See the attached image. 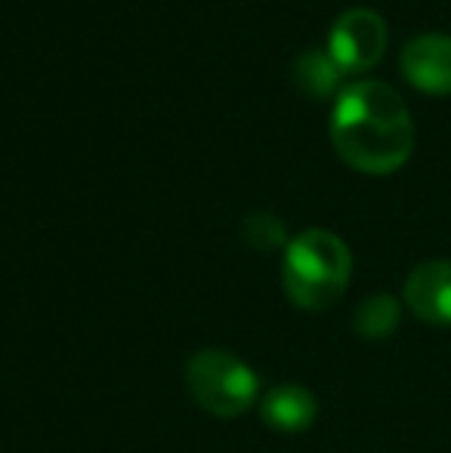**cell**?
I'll return each mask as SVG.
<instances>
[{"instance_id":"obj_1","label":"cell","mask_w":451,"mask_h":453,"mask_svg":"<svg viewBox=\"0 0 451 453\" xmlns=\"http://www.w3.org/2000/svg\"><path fill=\"white\" fill-rule=\"evenodd\" d=\"M331 142L353 170L390 176L415 151V124L405 99L384 81H355L338 93Z\"/></svg>"},{"instance_id":"obj_2","label":"cell","mask_w":451,"mask_h":453,"mask_svg":"<svg viewBox=\"0 0 451 453\" xmlns=\"http://www.w3.org/2000/svg\"><path fill=\"white\" fill-rule=\"evenodd\" d=\"M349 274H353V253L346 241L328 228H307L284 247L282 284L297 309H331L346 293Z\"/></svg>"},{"instance_id":"obj_3","label":"cell","mask_w":451,"mask_h":453,"mask_svg":"<svg viewBox=\"0 0 451 453\" xmlns=\"http://www.w3.org/2000/svg\"><path fill=\"white\" fill-rule=\"evenodd\" d=\"M186 386L195 404L220 419H235L260 401V380L251 364L226 349H201L186 364Z\"/></svg>"},{"instance_id":"obj_4","label":"cell","mask_w":451,"mask_h":453,"mask_svg":"<svg viewBox=\"0 0 451 453\" xmlns=\"http://www.w3.org/2000/svg\"><path fill=\"white\" fill-rule=\"evenodd\" d=\"M328 53L343 74L371 72L386 53V22L380 12L355 6L338 16L328 35Z\"/></svg>"},{"instance_id":"obj_5","label":"cell","mask_w":451,"mask_h":453,"mask_svg":"<svg viewBox=\"0 0 451 453\" xmlns=\"http://www.w3.org/2000/svg\"><path fill=\"white\" fill-rule=\"evenodd\" d=\"M402 299L417 321L430 327H451V259L421 263L405 278Z\"/></svg>"},{"instance_id":"obj_6","label":"cell","mask_w":451,"mask_h":453,"mask_svg":"<svg viewBox=\"0 0 451 453\" xmlns=\"http://www.w3.org/2000/svg\"><path fill=\"white\" fill-rule=\"evenodd\" d=\"M402 78L427 96H451V37L421 35L399 56Z\"/></svg>"},{"instance_id":"obj_7","label":"cell","mask_w":451,"mask_h":453,"mask_svg":"<svg viewBox=\"0 0 451 453\" xmlns=\"http://www.w3.org/2000/svg\"><path fill=\"white\" fill-rule=\"evenodd\" d=\"M319 417V398L309 392L307 386L297 382H284L276 386L260 398V419L269 429L294 435V432H307Z\"/></svg>"},{"instance_id":"obj_8","label":"cell","mask_w":451,"mask_h":453,"mask_svg":"<svg viewBox=\"0 0 451 453\" xmlns=\"http://www.w3.org/2000/svg\"><path fill=\"white\" fill-rule=\"evenodd\" d=\"M291 78L309 99H328L331 93H340L343 72L331 59L328 50H303L291 65Z\"/></svg>"},{"instance_id":"obj_9","label":"cell","mask_w":451,"mask_h":453,"mask_svg":"<svg viewBox=\"0 0 451 453\" xmlns=\"http://www.w3.org/2000/svg\"><path fill=\"white\" fill-rule=\"evenodd\" d=\"M399 318H402V305L390 293H374V296L362 299L353 311V327L365 340H384L393 330L399 327Z\"/></svg>"},{"instance_id":"obj_10","label":"cell","mask_w":451,"mask_h":453,"mask_svg":"<svg viewBox=\"0 0 451 453\" xmlns=\"http://www.w3.org/2000/svg\"><path fill=\"white\" fill-rule=\"evenodd\" d=\"M241 234L245 241L253 247V250H278V247H288V232H284V222L278 219L276 213H266V210H257L245 219L241 226Z\"/></svg>"}]
</instances>
